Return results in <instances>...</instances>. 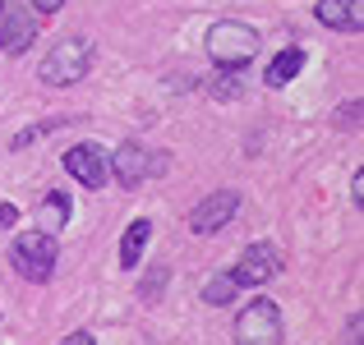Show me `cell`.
<instances>
[{
	"label": "cell",
	"instance_id": "obj_1",
	"mask_svg": "<svg viewBox=\"0 0 364 345\" xmlns=\"http://www.w3.org/2000/svg\"><path fill=\"white\" fill-rule=\"evenodd\" d=\"M55 258H60V248H55V235H46V230H28V235H18L14 244H9L14 272L23 276V281H37V285L51 281Z\"/></svg>",
	"mask_w": 364,
	"mask_h": 345
},
{
	"label": "cell",
	"instance_id": "obj_2",
	"mask_svg": "<svg viewBox=\"0 0 364 345\" xmlns=\"http://www.w3.org/2000/svg\"><path fill=\"white\" fill-rule=\"evenodd\" d=\"M208 55H213L217 65H226V70H245L258 55V33L249 23L226 18V23H217L213 33H208Z\"/></svg>",
	"mask_w": 364,
	"mask_h": 345
},
{
	"label": "cell",
	"instance_id": "obj_3",
	"mask_svg": "<svg viewBox=\"0 0 364 345\" xmlns=\"http://www.w3.org/2000/svg\"><path fill=\"white\" fill-rule=\"evenodd\" d=\"M235 345H282V313L272 300L258 295L254 304H245L235 318Z\"/></svg>",
	"mask_w": 364,
	"mask_h": 345
},
{
	"label": "cell",
	"instance_id": "obj_4",
	"mask_svg": "<svg viewBox=\"0 0 364 345\" xmlns=\"http://www.w3.org/2000/svg\"><path fill=\"white\" fill-rule=\"evenodd\" d=\"M37 74H42V83H51V88H70V83H79L83 74H88V42H79V37L55 42Z\"/></svg>",
	"mask_w": 364,
	"mask_h": 345
},
{
	"label": "cell",
	"instance_id": "obj_5",
	"mask_svg": "<svg viewBox=\"0 0 364 345\" xmlns=\"http://www.w3.org/2000/svg\"><path fill=\"white\" fill-rule=\"evenodd\" d=\"M65 170H70L83 189H107V180H111L107 148H97V143H74V148L65 152Z\"/></svg>",
	"mask_w": 364,
	"mask_h": 345
},
{
	"label": "cell",
	"instance_id": "obj_6",
	"mask_svg": "<svg viewBox=\"0 0 364 345\" xmlns=\"http://www.w3.org/2000/svg\"><path fill=\"white\" fill-rule=\"evenodd\" d=\"M235 212H240V194H231V189H217V194H208L203 203L189 212V230H194V235H213V230L231 226Z\"/></svg>",
	"mask_w": 364,
	"mask_h": 345
},
{
	"label": "cell",
	"instance_id": "obj_7",
	"mask_svg": "<svg viewBox=\"0 0 364 345\" xmlns=\"http://www.w3.org/2000/svg\"><path fill=\"white\" fill-rule=\"evenodd\" d=\"M107 161H111V170H116V180L124 189H139L143 180H152V170L161 166V161L152 157L148 148H139V143H120L116 157H107Z\"/></svg>",
	"mask_w": 364,
	"mask_h": 345
},
{
	"label": "cell",
	"instance_id": "obj_8",
	"mask_svg": "<svg viewBox=\"0 0 364 345\" xmlns=\"http://www.w3.org/2000/svg\"><path fill=\"white\" fill-rule=\"evenodd\" d=\"M231 276H235V285H249V290H263V285L277 276V253H272L267 244H249L245 253H240V263L231 267Z\"/></svg>",
	"mask_w": 364,
	"mask_h": 345
},
{
	"label": "cell",
	"instance_id": "obj_9",
	"mask_svg": "<svg viewBox=\"0 0 364 345\" xmlns=\"http://www.w3.org/2000/svg\"><path fill=\"white\" fill-rule=\"evenodd\" d=\"M318 23L337 33H360L364 28V0H318Z\"/></svg>",
	"mask_w": 364,
	"mask_h": 345
},
{
	"label": "cell",
	"instance_id": "obj_10",
	"mask_svg": "<svg viewBox=\"0 0 364 345\" xmlns=\"http://www.w3.org/2000/svg\"><path fill=\"white\" fill-rule=\"evenodd\" d=\"M33 18L28 14H14V9H5V14H0V51H28V46H33Z\"/></svg>",
	"mask_w": 364,
	"mask_h": 345
},
{
	"label": "cell",
	"instance_id": "obj_11",
	"mask_svg": "<svg viewBox=\"0 0 364 345\" xmlns=\"http://www.w3.org/2000/svg\"><path fill=\"white\" fill-rule=\"evenodd\" d=\"M300 70H304V51H300V46H286V51H277V55H272V65H267L263 79L272 83V88H286V83H291Z\"/></svg>",
	"mask_w": 364,
	"mask_h": 345
},
{
	"label": "cell",
	"instance_id": "obj_12",
	"mask_svg": "<svg viewBox=\"0 0 364 345\" xmlns=\"http://www.w3.org/2000/svg\"><path fill=\"white\" fill-rule=\"evenodd\" d=\"M148 239H152V221H148V217H139V221L124 230V239H120V267H139Z\"/></svg>",
	"mask_w": 364,
	"mask_h": 345
},
{
	"label": "cell",
	"instance_id": "obj_13",
	"mask_svg": "<svg viewBox=\"0 0 364 345\" xmlns=\"http://www.w3.org/2000/svg\"><path fill=\"white\" fill-rule=\"evenodd\" d=\"M65 221H70V198H65V194H51V198L42 203V226H37V230L55 235V230H60Z\"/></svg>",
	"mask_w": 364,
	"mask_h": 345
},
{
	"label": "cell",
	"instance_id": "obj_14",
	"mask_svg": "<svg viewBox=\"0 0 364 345\" xmlns=\"http://www.w3.org/2000/svg\"><path fill=\"white\" fill-rule=\"evenodd\" d=\"M235 295H240V285H235V276H231V272H222V276H213V281H208L203 300H208V304H231Z\"/></svg>",
	"mask_w": 364,
	"mask_h": 345
},
{
	"label": "cell",
	"instance_id": "obj_15",
	"mask_svg": "<svg viewBox=\"0 0 364 345\" xmlns=\"http://www.w3.org/2000/svg\"><path fill=\"white\" fill-rule=\"evenodd\" d=\"M161 281H166V272H157V276H148V281H143V285H139V295H143V300H157V295H161Z\"/></svg>",
	"mask_w": 364,
	"mask_h": 345
},
{
	"label": "cell",
	"instance_id": "obj_16",
	"mask_svg": "<svg viewBox=\"0 0 364 345\" xmlns=\"http://www.w3.org/2000/svg\"><path fill=\"white\" fill-rule=\"evenodd\" d=\"M14 221H18V212H14V207H9V203H0V230H9Z\"/></svg>",
	"mask_w": 364,
	"mask_h": 345
},
{
	"label": "cell",
	"instance_id": "obj_17",
	"mask_svg": "<svg viewBox=\"0 0 364 345\" xmlns=\"http://www.w3.org/2000/svg\"><path fill=\"white\" fill-rule=\"evenodd\" d=\"M60 5H65V0H33V9H37V14H55Z\"/></svg>",
	"mask_w": 364,
	"mask_h": 345
},
{
	"label": "cell",
	"instance_id": "obj_18",
	"mask_svg": "<svg viewBox=\"0 0 364 345\" xmlns=\"http://www.w3.org/2000/svg\"><path fill=\"white\" fill-rule=\"evenodd\" d=\"M60 345H97V341H92V336H88V332H70V336H65Z\"/></svg>",
	"mask_w": 364,
	"mask_h": 345
},
{
	"label": "cell",
	"instance_id": "obj_19",
	"mask_svg": "<svg viewBox=\"0 0 364 345\" xmlns=\"http://www.w3.org/2000/svg\"><path fill=\"white\" fill-rule=\"evenodd\" d=\"M0 9H5V0H0Z\"/></svg>",
	"mask_w": 364,
	"mask_h": 345
}]
</instances>
